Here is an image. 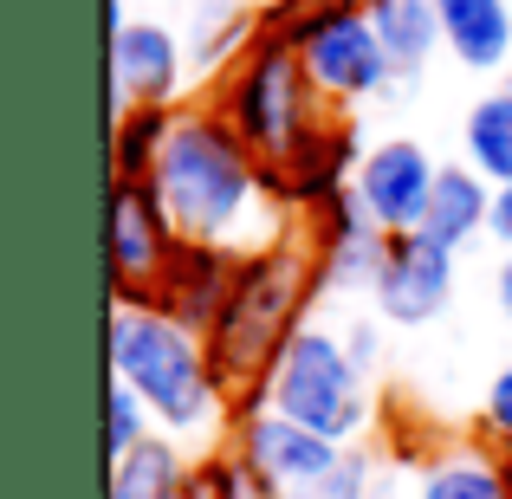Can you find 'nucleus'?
Wrapping results in <instances>:
<instances>
[{
  "instance_id": "1",
  "label": "nucleus",
  "mask_w": 512,
  "mask_h": 499,
  "mask_svg": "<svg viewBox=\"0 0 512 499\" xmlns=\"http://www.w3.org/2000/svg\"><path fill=\"white\" fill-rule=\"evenodd\" d=\"M156 195H163L169 221L182 240H208V247L253 253L266 240L286 234V214L266 201L260 156L240 143V130L227 124L214 104H182L175 137L156 163Z\"/></svg>"
},
{
  "instance_id": "2",
  "label": "nucleus",
  "mask_w": 512,
  "mask_h": 499,
  "mask_svg": "<svg viewBox=\"0 0 512 499\" xmlns=\"http://www.w3.org/2000/svg\"><path fill=\"white\" fill-rule=\"evenodd\" d=\"M318 299H325L318 292V260H312V240H305L299 221L279 240L240 253L234 292H227L221 318L208 331V357H214V376L227 389V415L266 402V376L279 370L292 337L312 325Z\"/></svg>"
},
{
  "instance_id": "3",
  "label": "nucleus",
  "mask_w": 512,
  "mask_h": 499,
  "mask_svg": "<svg viewBox=\"0 0 512 499\" xmlns=\"http://www.w3.org/2000/svg\"><path fill=\"white\" fill-rule=\"evenodd\" d=\"M104 363L117 383H130L150 402L156 428H169V435H195V428L227 415V389L214 376L208 337L163 318L156 305H111Z\"/></svg>"
},
{
  "instance_id": "4",
  "label": "nucleus",
  "mask_w": 512,
  "mask_h": 499,
  "mask_svg": "<svg viewBox=\"0 0 512 499\" xmlns=\"http://www.w3.org/2000/svg\"><path fill=\"white\" fill-rule=\"evenodd\" d=\"M214 111H221L227 124L240 130V143L266 163V156L292 150L331 104L318 98V85H312V72H305L292 39L253 33V46L240 52L221 72V85H214Z\"/></svg>"
},
{
  "instance_id": "5",
  "label": "nucleus",
  "mask_w": 512,
  "mask_h": 499,
  "mask_svg": "<svg viewBox=\"0 0 512 499\" xmlns=\"http://www.w3.org/2000/svg\"><path fill=\"white\" fill-rule=\"evenodd\" d=\"M266 402L292 422H305L312 435L338 441V448H350L370 428V376L344 357V337L325 325H305L292 337L279 370L266 376Z\"/></svg>"
},
{
  "instance_id": "6",
  "label": "nucleus",
  "mask_w": 512,
  "mask_h": 499,
  "mask_svg": "<svg viewBox=\"0 0 512 499\" xmlns=\"http://www.w3.org/2000/svg\"><path fill=\"white\" fill-rule=\"evenodd\" d=\"M357 130H350V117L325 111L312 130H305L292 150L266 156L260 163V182H266V201H273L286 221H312L318 208H331L338 195L357 188Z\"/></svg>"
},
{
  "instance_id": "7",
  "label": "nucleus",
  "mask_w": 512,
  "mask_h": 499,
  "mask_svg": "<svg viewBox=\"0 0 512 499\" xmlns=\"http://www.w3.org/2000/svg\"><path fill=\"white\" fill-rule=\"evenodd\" d=\"M292 46H299L305 72H312L318 98H325L331 111L363 104V98H376V91L396 85V65H389L383 39H376V20H370V13H357V7L305 20L299 33H292Z\"/></svg>"
},
{
  "instance_id": "8",
  "label": "nucleus",
  "mask_w": 512,
  "mask_h": 499,
  "mask_svg": "<svg viewBox=\"0 0 512 499\" xmlns=\"http://www.w3.org/2000/svg\"><path fill=\"white\" fill-rule=\"evenodd\" d=\"M227 428H234V435H227V454H234L240 467H253V474H260L266 487H279V493H305V487H318V480H331L344 467V454H350L338 441L312 435L305 422L279 415L273 402L227 415Z\"/></svg>"
},
{
  "instance_id": "9",
  "label": "nucleus",
  "mask_w": 512,
  "mask_h": 499,
  "mask_svg": "<svg viewBox=\"0 0 512 499\" xmlns=\"http://www.w3.org/2000/svg\"><path fill=\"white\" fill-rule=\"evenodd\" d=\"M175 247L182 234L156 182H111V305H150Z\"/></svg>"
},
{
  "instance_id": "10",
  "label": "nucleus",
  "mask_w": 512,
  "mask_h": 499,
  "mask_svg": "<svg viewBox=\"0 0 512 499\" xmlns=\"http://www.w3.org/2000/svg\"><path fill=\"white\" fill-rule=\"evenodd\" d=\"M435 175H441V163L415 137H389V143H376V150H363L357 201L370 208V221L383 227V234H422Z\"/></svg>"
},
{
  "instance_id": "11",
  "label": "nucleus",
  "mask_w": 512,
  "mask_h": 499,
  "mask_svg": "<svg viewBox=\"0 0 512 499\" xmlns=\"http://www.w3.org/2000/svg\"><path fill=\"white\" fill-rule=\"evenodd\" d=\"M318 260V292H370L376 273L389 260V234L370 221V208L357 201V188L338 195L331 208H318L312 221H299Z\"/></svg>"
},
{
  "instance_id": "12",
  "label": "nucleus",
  "mask_w": 512,
  "mask_h": 499,
  "mask_svg": "<svg viewBox=\"0 0 512 499\" xmlns=\"http://www.w3.org/2000/svg\"><path fill=\"white\" fill-rule=\"evenodd\" d=\"M376 312L389 325H428L454 299V253L428 234H389V260L370 286Z\"/></svg>"
},
{
  "instance_id": "13",
  "label": "nucleus",
  "mask_w": 512,
  "mask_h": 499,
  "mask_svg": "<svg viewBox=\"0 0 512 499\" xmlns=\"http://www.w3.org/2000/svg\"><path fill=\"white\" fill-rule=\"evenodd\" d=\"M182 78H188L182 33L156 20H124L111 33V117L130 104H175Z\"/></svg>"
},
{
  "instance_id": "14",
  "label": "nucleus",
  "mask_w": 512,
  "mask_h": 499,
  "mask_svg": "<svg viewBox=\"0 0 512 499\" xmlns=\"http://www.w3.org/2000/svg\"><path fill=\"white\" fill-rule=\"evenodd\" d=\"M234 273H240V253L234 247H208V240H182L175 247V260L163 266V279H156V312L175 318V325L214 331V318H221L227 292H234Z\"/></svg>"
},
{
  "instance_id": "15",
  "label": "nucleus",
  "mask_w": 512,
  "mask_h": 499,
  "mask_svg": "<svg viewBox=\"0 0 512 499\" xmlns=\"http://www.w3.org/2000/svg\"><path fill=\"white\" fill-rule=\"evenodd\" d=\"M487 227H493V182L480 169H467V163H441L428 214H422V234L441 240L448 253H461L467 240H480Z\"/></svg>"
},
{
  "instance_id": "16",
  "label": "nucleus",
  "mask_w": 512,
  "mask_h": 499,
  "mask_svg": "<svg viewBox=\"0 0 512 499\" xmlns=\"http://www.w3.org/2000/svg\"><path fill=\"white\" fill-rule=\"evenodd\" d=\"M441 46L467 72H506L512 65V7L506 0H435Z\"/></svg>"
},
{
  "instance_id": "17",
  "label": "nucleus",
  "mask_w": 512,
  "mask_h": 499,
  "mask_svg": "<svg viewBox=\"0 0 512 499\" xmlns=\"http://www.w3.org/2000/svg\"><path fill=\"white\" fill-rule=\"evenodd\" d=\"M182 104H130L111 117V182H156Z\"/></svg>"
},
{
  "instance_id": "18",
  "label": "nucleus",
  "mask_w": 512,
  "mask_h": 499,
  "mask_svg": "<svg viewBox=\"0 0 512 499\" xmlns=\"http://www.w3.org/2000/svg\"><path fill=\"white\" fill-rule=\"evenodd\" d=\"M370 20H376V39H383L396 78H422V65L441 52V13H435V0H376Z\"/></svg>"
},
{
  "instance_id": "19",
  "label": "nucleus",
  "mask_w": 512,
  "mask_h": 499,
  "mask_svg": "<svg viewBox=\"0 0 512 499\" xmlns=\"http://www.w3.org/2000/svg\"><path fill=\"white\" fill-rule=\"evenodd\" d=\"M253 7L240 0H195V20H188L182 46H188V72H227L240 52L253 46Z\"/></svg>"
},
{
  "instance_id": "20",
  "label": "nucleus",
  "mask_w": 512,
  "mask_h": 499,
  "mask_svg": "<svg viewBox=\"0 0 512 499\" xmlns=\"http://www.w3.org/2000/svg\"><path fill=\"white\" fill-rule=\"evenodd\" d=\"M415 499H512L500 454L487 448H448L441 461H428L415 474Z\"/></svg>"
},
{
  "instance_id": "21",
  "label": "nucleus",
  "mask_w": 512,
  "mask_h": 499,
  "mask_svg": "<svg viewBox=\"0 0 512 499\" xmlns=\"http://www.w3.org/2000/svg\"><path fill=\"white\" fill-rule=\"evenodd\" d=\"M182 474H188V461L175 454V441L150 435L137 454H124V461L104 474V499H175L182 493Z\"/></svg>"
},
{
  "instance_id": "22",
  "label": "nucleus",
  "mask_w": 512,
  "mask_h": 499,
  "mask_svg": "<svg viewBox=\"0 0 512 499\" xmlns=\"http://www.w3.org/2000/svg\"><path fill=\"white\" fill-rule=\"evenodd\" d=\"M461 143H467V169H480L493 188L512 182V91H506V85L487 91V98L467 111Z\"/></svg>"
},
{
  "instance_id": "23",
  "label": "nucleus",
  "mask_w": 512,
  "mask_h": 499,
  "mask_svg": "<svg viewBox=\"0 0 512 499\" xmlns=\"http://www.w3.org/2000/svg\"><path fill=\"white\" fill-rule=\"evenodd\" d=\"M156 435V415H150V402L137 396L130 383H104V467H117L124 454H137L143 441Z\"/></svg>"
},
{
  "instance_id": "24",
  "label": "nucleus",
  "mask_w": 512,
  "mask_h": 499,
  "mask_svg": "<svg viewBox=\"0 0 512 499\" xmlns=\"http://www.w3.org/2000/svg\"><path fill=\"white\" fill-rule=\"evenodd\" d=\"M344 7L370 13L376 0H266V7H253V26H260V33H273V39H292L305 20H318V13H344Z\"/></svg>"
},
{
  "instance_id": "25",
  "label": "nucleus",
  "mask_w": 512,
  "mask_h": 499,
  "mask_svg": "<svg viewBox=\"0 0 512 499\" xmlns=\"http://www.w3.org/2000/svg\"><path fill=\"white\" fill-rule=\"evenodd\" d=\"M286 499H376V467H370V454H344V467L331 480H318L305 493H286Z\"/></svg>"
},
{
  "instance_id": "26",
  "label": "nucleus",
  "mask_w": 512,
  "mask_h": 499,
  "mask_svg": "<svg viewBox=\"0 0 512 499\" xmlns=\"http://www.w3.org/2000/svg\"><path fill=\"white\" fill-rule=\"evenodd\" d=\"M480 441H487L493 454L512 448V363L487 383V402H480Z\"/></svg>"
},
{
  "instance_id": "27",
  "label": "nucleus",
  "mask_w": 512,
  "mask_h": 499,
  "mask_svg": "<svg viewBox=\"0 0 512 499\" xmlns=\"http://www.w3.org/2000/svg\"><path fill=\"white\" fill-rule=\"evenodd\" d=\"M208 461H214V487H221V499H286L279 487H266L253 467H240L227 448H221V454H208Z\"/></svg>"
},
{
  "instance_id": "28",
  "label": "nucleus",
  "mask_w": 512,
  "mask_h": 499,
  "mask_svg": "<svg viewBox=\"0 0 512 499\" xmlns=\"http://www.w3.org/2000/svg\"><path fill=\"white\" fill-rule=\"evenodd\" d=\"M338 337H344V357L357 363L363 376H370L376 363H383V325H370V318H350V325H344Z\"/></svg>"
},
{
  "instance_id": "29",
  "label": "nucleus",
  "mask_w": 512,
  "mask_h": 499,
  "mask_svg": "<svg viewBox=\"0 0 512 499\" xmlns=\"http://www.w3.org/2000/svg\"><path fill=\"white\" fill-rule=\"evenodd\" d=\"M175 499H221V487H214V461L201 454V461H188V474H182V493Z\"/></svg>"
},
{
  "instance_id": "30",
  "label": "nucleus",
  "mask_w": 512,
  "mask_h": 499,
  "mask_svg": "<svg viewBox=\"0 0 512 499\" xmlns=\"http://www.w3.org/2000/svg\"><path fill=\"white\" fill-rule=\"evenodd\" d=\"M487 234L512 253V182H506V188H493V227H487Z\"/></svg>"
},
{
  "instance_id": "31",
  "label": "nucleus",
  "mask_w": 512,
  "mask_h": 499,
  "mask_svg": "<svg viewBox=\"0 0 512 499\" xmlns=\"http://www.w3.org/2000/svg\"><path fill=\"white\" fill-rule=\"evenodd\" d=\"M493 305H500V318L512 325V253L500 260V273H493Z\"/></svg>"
},
{
  "instance_id": "32",
  "label": "nucleus",
  "mask_w": 512,
  "mask_h": 499,
  "mask_svg": "<svg viewBox=\"0 0 512 499\" xmlns=\"http://www.w3.org/2000/svg\"><path fill=\"white\" fill-rule=\"evenodd\" d=\"M500 474H506V493H512V448L500 454Z\"/></svg>"
},
{
  "instance_id": "33",
  "label": "nucleus",
  "mask_w": 512,
  "mask_h": 499,
  "mask_svg": "<svg viewBox=\"0 0 512 499\" xmlns=\"http://www.w3.org/2000/svg\"><path fill=\"white\" fill-rule=\"evenodd\" d=\"M506 91H512V65H506Z\"/></svg>"
},
{
  "instance_id": "34",
  "label": "nucleus",
  "mask_w": 512,
  "mask_h": 499,
  "mask_svg": "<svg viewBox=\"0 0 512 499\" xmlns=\"http://www.w3.org/2000/svg\"><path fill=\"white\" fill-rule=\"evenodd\" d=\"M376 499H389V493H383V487H376Z\"/></svg>"
}]
</instances>
